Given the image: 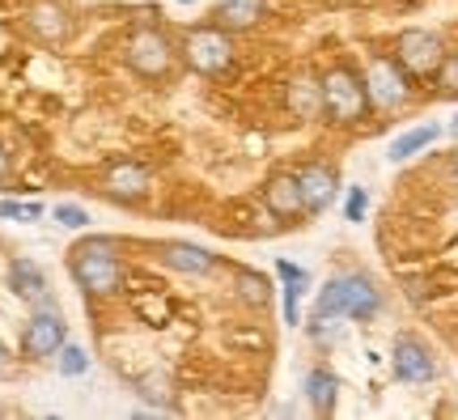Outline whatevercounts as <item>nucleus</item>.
<instances>
[{"label": "nucleus", "mask_w": 458, "mask_h": 420, "mask_svg": "<svg viewBox=\"0 0 458 420\" xmlns=\"http://www.w3.org/2000/svg\"><path fill=\"white\" fill-rule=\"evenodd\" d=\"M433 77H437V90H442V98H458V56H445L442 68H437Z\"/></svg>", "instance_id": "obj_24"}, {"label": "nucleus", "mask_w": 458, "mask_h": 420, "mask_svg": "<svg viewBox=\"0 0 458 420\" xmlns=\"http://www.w3.org/2000/svg\"><path fill=\"white\" fill-rule=\"evenodd\" d=\"M263 204L276 212V217H301L306 204H301V187H297V175H272L267 187H263Z\"/></svg>", "instance_id": "obj_16"}, {"label": "nucleus", "mask_w": 458, "mask_h": 420, "mask_svg": "<svg viewBox=\"0 0 458 420\" xmlns=\"http://www.w3.org/2000/svg\"><path fill=\"white\" fill-rule=\"evenodd\" d=\"M263 13H267V0H221L213 9L216 26H225L229 34L238 30H250V26H259Z\"/></svg>", "instance_id": "obj_17"}, {"label": "nucleus", "mask_w": 458, "mask_h": 420, "mask_svg": "<svg viewBox=\"0 0 458 420\" xmlns=\"http://www.w3.org/2000/svg\"><path fill=\"white\" fill-rule=\"evenodd\" d=\"M437 136H442V128H433V124H420V128L403 132V136H394L391 149H386V158H391V162H408V158H416L420 149L433 145Z\"/></svg>", "instance_id": "obj_19"}, {"label": "nucleus", "mask_w": 458, "mask_h": 420, "mask_svg": "<svg viewBox=\"0 0 458 420\" xmlns=\"http://www.w3.org/2000/svg\"><path fill=\"white\" fill-rule=\"evenodd\" d=\"M276 272L284 276V323H297V297H301V289L310 285V272L306 268H293V263H284L280 259Z\"/></svg>", "instance_id": "obj_20"}, {"label": "nucleus", "mask_w": 458, "mask_h": 420, "mask_svg": "<svg viewBox=\"0 0 458 420\" xmlns=\"http://www.w3.org/2000/svg\"><path fill=\"white\" fill-rule=\"evenodd\" d=\"M335 395H340V378L331 370H310L306 373V399H310V407L318 412V416H327L331 407H335Z\"/></svg>", "instance_id": "obj_18"}, {"label": "nucleus", "mask_w": 458, "mask_h": 420, "mask_svg": "<svg viewBox=\"0 0 458 420\" xmlns=\"http://www.w3.org/2000/svg\"><path fill=\"white\" fill-rule=\"evenodd\" d=\"M391 370L399 382H433L437 378V361H433V348L416 336H399L391 348Z\"/></svg>", "instance_id": "obj_10"}, {"label": "nucleus", "mask_w": 458, "mask_h": 420, "mask_svg": "<svg viewBox=\"0 0 458 420\" xmlns=\"http://www.w3.org/2000/svg\"><path fill=\"white\" fill-rule=\"evenodd\" d=\"M179 4H196V0H179Z\"/></svg>", "instance_id": "obj_32"}, {"label": "nucleus", "mask_w": 458, "mask_h": 420, "mask_svg": "<svg viewBox=\"0 0 458 420\" xmlns=\"http://www.w3.org/2000/svg\"><path fill=\"white\" fill-rule=\"evenodd\" d=\"M182 60L187 68H196L199 77H221L233 68V39L225 26H196L182 39Z\"/></svg>", "instance_id": "obj_4"}, {"label": "nucleus", "mask_w": 458, "mask_h": 420, "mask_svg": "<svg viewBox=\"0 0 458 420\" xmlns=\"http://www.w3.org/2000/svg\"><path fill=\"white\" fill-rule=\"evenodd\" d=\"M297 187H301L306 212H327L331 204H335V195H340V175L323 162H310L297 170Z\"/></svg>", "instance_id": "obj_12"}, {"label": "nucleus", "mask_w": 458, "mask_h": 420, "mask_svg": "<svg viewBox=\"0 0 458 420\" xmlns=\"http://www.w3.org/2000/svg\"><path fill=\"white\" fill-rule=\"evenodd\" d=\"M284 102L297 119H318L323 115V77H310V73H297L293 81L284 85Z\"/></svg>", "instance_id": "obj_15"}, {"label": "nucleus", "mask_w": 458, "mask_h": 420, "mask_svg": "<svg viewBox=\"0 0 458 420\" xmlns=\"http://www.w3.org/2000/svg\"><path fill=\"white\" fill-rule=\"evenodd\" d=\"M123 60L136 77H145V81H162L174 73V60H179V51L174 43L165 39V30L157 26H140V30L128 34V43H123Z\"/></svg>", "instance_id": "obj_3"}, {"label": "nucleus", "mask_w": 458, "mask_h": 420, "mask_svg": "<svg viewBox=\"0 0 458 420\" xmlns=\"http://www.w3.org/2000/svg\"><path fill=\"white\" fill-rule=\"evenodd\" d=\"M360 81H365V94H369V107H374V111H399V107H408L411 77L394 56H374V60L365 64V77H360Z\"/></svg>", "instance_id": "obj_5"}, {"label": "nucleus", "mask_w": 458, "mask_h": 420, "mask_svg": "<svg viewBox=\"0 0 458 420\" xmlns=\"http://www.w3.org/2000/svg\"><path fill=\"white\" fill-rule=\"evenodd\" d=\"M102 192L119 200V204H145L148 192H153V178L140 162H131V158H119V162L106 166V175H102Z\"/></svg>", "instance_id": "obj_9"}, {"label": "nucleus", "mask_w": 458, "mask_h": 420, "mask_svg": "<svg viewBox=\"0 0 458 420\" xmlns=\"http://www.w3.org/2000/svg\"><path fill=\"white\" fill-rule=\"evenodd\" d=\"M4 356H9V353H4V344H0V370H4Z\"/></svg>", "instance_id": "obj_29"}, {"label": "nucleus", "mask_w": 458, "mask_h": 420, "mask_svg": "<svg viewBox=\"0 0 458 420\" xmlns=\"http://www.w3.org/2000/svg\"><path fill=\"white\" fill-rule=\"evenodd\" d=\"M233 280H238V297H242V302H250V306H267V297H272V285H267L259 272H250V268H238V272H233Z\"/></svg>", "instance_id": "obj_21"}, {"label": "nucleus", "mask_w": 458, "mask_h": 420, "mask_svg": "<svg viewBox=\"0 0 458 420\" xmlns=\"http://www.w3.org/2000/svg\"><path fill=\"white\" fill-rule=\"evenodd\" d=\"M450 175H454V183H458V158H454V166H450Z\"/></svg>", "instance_id": "obj_30"}, {"label": "nucleus", "mask_w": 458, "mask_h": 420, "mask_svg": "<svg viewBox=\"0 0 458 420\" xmlns=\"http://www.w3.org/2000/svg\"><path fill=\"white\" fill-rule=\"evenodd\" d=\"M68 276L77 280L81 293L94 297H111L123 285V263H119V243L114 238H81V243L68 251Z\"/></svg>", "instance_id": "obj_1"}, {"label": "nucleus", "mask_w": 458, "mask_h": 420, "mask_svg": "<svg viewBox=\"0 0 458 420\" xmlns=\"http://www.w3.org/2000/svg\"><path fill=\"white\" fill-rule=\"evenodd\" d=\"M365 107H369V94L352 68H331L323 77V115L331 124H357Z\"/></svg>", "instance_id": "obj_6"}, {"label": "nucleus", "mask_w": 458, "mask_h": 420, "mask_svg": "<svg viewBox=\"0 0 458 420\" xmlns=\"http://www.w3.org/2000/svg\"><path fill=\"white\" fill-rule=\"evenodd\" d=\"M394 60L408 68V77H433L445 60V47L442 39L433 30H420V26H411V30L399 34V43H394Z\"/></svg>", "instance_id": "obj_7"}, {"label": "nucleus", "mask_w": 458, "mask_h": 420, "mask_svg": "<svg viewBox=\"0 0 458 420\" xmlns=\"http://www.w3.org/2000/svg\"><path fill=\"white\" fill-rule=\"evenodd\" d=\"M68 339V323L60 306H43L34 310L30 319H26V331H21V353L30 356V361H47V356L60 353V344Z\"/></svg>", "instance_id": "obj_8"}, {"label": "nucleus", "mask_w": 458, "mask_h": 420, "mask_svg": "<svg viewBox=\"0 0 458 420\" xmlns=\"http://www.w3.org/2000/svg\"><path fill=\"white\" fill-rule=\"evenodd\" d=\"M55 370L64 373V378H81L89 370V353H85L81 344H60V353H55Z\"/></svg>", "instance_id": "obj_22"}, {"label": "nucleus", "mask_w": 458, "mask_h": 420, "mask_svg": "<svg viewBox=\"0 0 458 420\" xmlns=\"http://www.w3.org/2000/svg\"><path fill=\"white\" fill-rule=\"evenodd\" d=\"M162 263L182 276H213L216 272V255L208 246H196V243H162Z\"/></svg>", "instance_id": "obj_14"}, {"label": "nucleus", "mask_w": 458, "mask_h": 420, "mask_svg": "<svg viewBox=\"0 0 458 420\" xmlns=\"http://www.w3.org/2000/svg\"><path fill=\"white\" fill-rule=\"evenodd\" d=\"M450 132H458V115H454V124H450Z\"/></svg>", "instance_id": "obj_31"}, {"label": "nucleus", "mask_w": 458, "mask_h": 420, "mask_svg": "<svg viewBox=\"0 0 458 420\" xmlns=\"http://www.w3.org/2000/svg\"><path fill=\"white\" fill-rule=\"evenodd\" d=\"M0 217H17V221H34V217H43L38 204H17V200H4L0 204Z\"/></svg>", "instance_id": "obj_25"}, {"label": "nucleus", "mask_w": 458, "mask_h": 420, "mask_svg": "<svg viewBox=\"0 0 458 420\" xmlns=\"http://www.w3.org/2000/svg\"><path fill=\"white\" fill-rule=\"evenodd\" d=\"M365 204H369V195H365V187H352V192H348V204H344V212H348V221H365Z\"/></svg>", "instance_id": "obj_27"}, {"label": "nucleus", "mask_w": 458, "mask_h": 420, "mask_svg": "<svg viewBox=\"0 0 458 420\" xmlns=\"http://www.w3.org/2000/svg\"><path fill=\"white\" fill-rule=\"evenodd\" d=\"M140 395H145V399H157V407L170 412V399H165V378H157V373L145 378V382H140Z\"/></svg>", "instance_id": "obj_26"}, {"label": "nucleus", "mask_w": 458, "mask_h": 420, "mask_svg": "<svg viewBox=\"0 0 458 420\" xmlns=\"http://www.w3.org/2000/svg\"><path fill=\"white\" fill-rule=\"evenodd\" d=\"M51 217H55V221H60V226L64 229H85L89 226V212L81 209V204H55V209H51Z\"/></svg>", "instance_id": "obj_23"}, {"label": "nucleus", "mask_w": 458, "mask_h": 420, "mask_svg": "<svg viewBox=\"0 0 458 420\" xmlns=\"http://www.w3.org/2000/svg\"><path fill=\"white\" fill-rule=\"evenodd\" d=\"M26 26L38 43H68L72 39V9L64 0H34V4H26Z\"/></svg>", "instance_id": "obj_11"}, {"label": "nucleus", "mask_w": 458, "mask_h": 420, "mask_svg": "<svg viewBox=\"0 0 458 420\" xmlns=\"http://www.w3.org/2000/svg\"><path fill=\"white\" fill-rule=\"evenodd\" d=\"M4 175H9V153L0 149V183H4Z\"/></svg>", "instance_id": "obj_28"}, {"label": "nucleus", "mask_w": 458, "mask_h": 420, "mask_svg": "<svg viewBox=\"0 0 458 420\" xmlns=\"http://www.w3.org/2000/svg\"><path fill=\"white\" fill-rule=\"evenodd\" d=\"M9 289H13L17 297H26L34 310L55 306L47 293V276H43V268H38L34 259H13V263H9Z\"/></svg>", "instance_id": "obj_13"}, {"label": "nucleus", "mask_w": 458, "mask_h": 420, "mask_svg": "<svg viewBox=\"0 0 458 420\" xmlns=\"http://www.w3.org/2000/svg\"><path fill=\"white\" fill-rule=\"evenodd\" d=\"M377 310H382V293H377L374 280L365 272H344L331 276L327 285L318 289L310 319H357V323H365V319H374Z\"/></svg>", "instance_id": "obj_2"}]
</instances>
